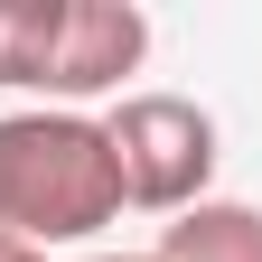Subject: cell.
Wrapping results in <instances>:
<instances>
[{
    "label": "cell",
    "mask_w": 262,
    "mask_h": 262,
    "mask_svg": "<svg viewBox=\"0 0 262 262\" xmlns=\"http://www.w3.org/2000/svg\"><path fill=\"white\" fill-rule=\"evenodd\" d=\"M103 150H113L122 206L187 215L206 206V178H215V113L187 94H122L103 113Z\"/></svg>",
    "instance_id": "cell-2"
},
{
    "label": "cell",
    "mask_w": 262,
    "mask_h": 262,
    "mask_svg": "<svg viewBox=\"0 0 262 262\" xmlns=\"http://www.w3.org/2000/svg\"><path fill=\"white\" fill-rule=\"evenodd\" d=\"M103 262H150V253H103Z\"/></svg>",
    "instance_id": "cell-7"
},
{
    "label": "cell",
    "mask_w": 262,
    "mask_h": 262,
    "mask_svg": "<svg viewBox=\"0 0 262 262\" xmlns=\"http://www.w3.org/2000/svg\"><path fill=\"white\" fill-rule=\"evenodd\" d=\"M141 56H150V19L131 10V0H66L47 94H66V103H84V94H113Z\"/></svg>",
    "instance_id": "cell-3"
},
{
    "label": "cell",
    "mask_w": 262,
    "mask_h": 262,
    "mask_svg": "<svg viewBox=\"0 0 262 262\" xmlns=\"http://www.w3.org/2000/svg\"><path fill=\"white\" fill-rule=\"evenodd\" d=\"M0 262H38V253H28V244H10V234H0Z\"/></svg>",
    "instance_id": "cell-6"
},
{
    "label": "cell",
    "mask_w": 262,
    "mask_h": 262,
    "mask_svg": "<svg viewBox=\"0 0 262 262\" xmlns=\"http://www.w3.org/2000/svg\"><path fill=\"white\" fill-rule=\"evenodd\" d=\"M122 215V178L103 122L84 113H0V234L10 244H84Z\"/></svg>",
    "instance_id": "cell-1"
},
{
    "label": "cell",
    "mask_w": 262,
    "mask_h": 262,
    "mask_svg": "<svg viewBox=\"0 0 262 262\" xmlns=\"http://www.w3.org/2000/svg\"><path fill=\"white\" fill-rule=\"evenodd\" d=\"M66 0H0V94H47Z\"/></svg>",
    "instance_id": "cell-5"
},
{
    "label": "cell",
    "mask_w": 262,
    "mask_h": 262,
    "mask_svg": "<svg viewBox=\"0 0 262 262\" xmlns=\"http://www.w3.org/2000/svg\"><path fill=\"white\" fill-rule=\"evenodd\" d=\"M150 262H262V206H234V196H206V206L169 215Z\"/></svg>",
    "instance_id": "cell-4"
}]
</instances>
